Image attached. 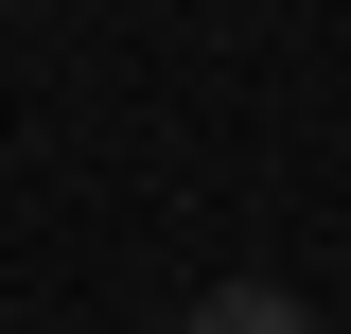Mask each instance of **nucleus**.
I'll use <instances>...</instances> for the list:
<instances>
[{
  "label": "nucleus",
  "mask_w": 351,
  "mask_h": 334,
  "mask_svg": "<svg viewBox=\"0 0 351 334\" xmlns=\"http://www.w3.org/2000/svg\"><path fill=\"white\" fill-rule=\"evenodd\" d=\"M176 334H316V317H299V299H281V282H211V299H193V317H176Z\"/></svg>",
  "instance_id": "obj_1"
}]
</instances>
